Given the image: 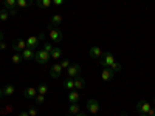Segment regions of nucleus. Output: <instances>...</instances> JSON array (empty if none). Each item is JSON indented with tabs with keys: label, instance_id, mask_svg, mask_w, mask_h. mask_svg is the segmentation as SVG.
<instances>
[{
	"label": "nucleus",
	"instance_id": "13",
	"mask_svg": "<svg viewBox=\"0 0 155 116\" xmlns=\"http://www.w3.org/2000/svg\"><path fill=\"white\" fill-rule=\"evenodd\" d=\"M23 96L27 98V99H33V98H36V96H37V88H34V87L25 88V90H23Z\"/></svg>",
	"mask_w": 155,
	"mask_h": 116
},
{
	"label": "nucleus",
	"instance_id": "4",
	"mask_svg": "<svg viewBox=\"0 0 155 116\" xmlns=\"http://www.w3.org/2000/svg\"><path fill=\"white\" fill-rule=\"evenodd\" d=\"M48 30H50L48 36H50L51 40H53L54 44H61V42H62V39H64L62 31H61V30H58V28H48Z\"/></svg>",
	"mask_w": 155,
	"mask_h": 116
},
{
	"label": "nucleus",
	"instance_id": "25",
	"mask_svg": "<svg viewBox=\"0 0 155 116\" xmlns=\"http://www.w3.org/2000/svg\"><path fill=\"white\" fill-rule=\"evenodd\" d=\"M8 19H9V11L5 9V8H2V9H0V20H2V22H6Z\"/></svg>",
	"mask_w": 155,
	"mask_h": 116
},
{
	"label": "nucleus",
	"instance_id": "26",
	"mask_svg": "<svg viewBox=\"0 0 155 116\" xmlns=\"http://www.w3.org/2000/svg\"><path fill=\"white\" fill-rule=\"evenodd\" d=\"M37 93H39V95H44V96H45V95L48 93V87H47L45 84H41V85L37 87Z\"/></svg>",
	"mask_w": 155,
	"mask_h": 116
},
{
	"label": "nucleus",
	"instance_id": "20",
	"mask_svg": "<svg viewBox=\"0 0 155 116\" xmlns=\"http://www.w3.org/2000/svg\"><path fill=\"white\" fill-rule=\"evenodd\" d=\"M37 6L39 8H44V9H47V8H50L51 5H53V0H37Z\"/></svg>",
	"mask_w": 155,
	"mask_h": 116
},
{
	"label": "nucleus",
	"instance_id": "38",
	"mask_svg": "<svg viewBox=\"0 0 155 116\" xmlns=\"http://www.w3.org/2000/svg\"><path fill=\"white\" fill-rule=\"evenodd\" d=\"M76 116H87V114H85V113H78Z\"/></svg>",
	"mask_w": 155,
	"mask_h": 116
},
{
	"label": "nucleus",
	"instance_id": "31",
	"mask_svg": "<svg viewBox=\"0 0 155 116\" xmlns=\"http://www.w3.org/2000/svg\"><path fill=\"white\" fill-rule=\"evenodd\" d=\"M28 114H30V116H37V110H36L34 107H30V108H28Z\"/></svg>",
	"mask_w": 155,
	"mask_h": 116
},
{
	"label": "nucleus",
	"instance_id": "7",
	"mask_svg": "<svg viewBox=\"0 0 155 116\" xmlns=\"http://www.w3.org/2000/svg\"><path fill=\"white\" fill-rule=\"evenodd\" d=\"M67 74H68V77L74 79V77H78L81 74V67L78 65V63H71V65L67 68Z\"/></svg>",
	"mask_w": 155,
	"mask_h": 116
},
{
	"label": "nucleus",
	"instance_id": "1",
	"mask_svg": "<svg viewBox=\"0 0 155 116\" xmlns=\"http://www.w3.org/2000/svg\"><path fill=\"white\" fill-rule=\"evenodd\" d=\"M45 39V34L41 33L39 36H30L27 39V48H31V50H36L39 47V44H41V40H44Z\"/></svg>",
	"mask_w": 155,
	"mask_h": 116
},
{
	"label": "nucleus",
	"instance_id": "23",
	"mask_svg": "<svg viewBox=\"0 0 155 116\" xmlns=\"http://www.w3.org/2000/svg\"><path fill=\"white\" fill-rule=\"evenodd\" d=\"M64 88L65 90H74V81L71 79V77H68V79H65V82H64Z\"/></svg>",
	"mask_w": 155,
	"mask_h": 116
},
{
	"label": "nucleus",
	"instance_id": "18",
	"mask_svg": "<svg viewBox=\"0 0 155 116\" xmlns=\"http://www.w3.org/2000/svg\"><path fill=\"white\" fill-rule=\"evenodd\" d=\"M68 111H70V114H73V116H76L78 113H81V107H79V104H78V102H71Z\"/></svg>",
	"mask_w": 155,
	"mask_h": 116
},
{
	"label": "nucleus",
	"instance_id": "14",
	"mask_svg": "<svg viewBox=\"0 0 155 116\" xmlns=\"http://www.w3.org/2000/svg\"><path fill=\"white\" fill-rule=\"evenodd\" d=\"M34 50H31V48H25L23 51H22V57H23V60H33L34 59Z\"/></svg>",
	"mask_w": 155,
	"mask_h": 116
},
{
	"label": "nucleus",
	"instance_id": "42",
	"mask_svg": "<svg viewBox=\"0 0 155 116\" xmlns=\"http://www.w3.org/2000/svg\"><path fill=\"white\" fill-rule=\"evenodd\" d=\"M153 2H155V0H153Z\"/></svg>",
	"mask_w": 155,
	"mask_h": 116
},
{
	"label": "nucleus",
	"instance_id": "8",
	"mask_svg": "<svg viewBox=\"0 0 155 116\" xmlns=\"http://www.w3.org/2000/svg\"><path fill=\"white\" fill-rule=\"evenodd\" d=\"M87 110H88V113L96 114L99 111V102L96 99H88L87 101Z\"/></svg>",
	"mask_w": 155,
	"mask_h": 116
},
{
	"label": "nucleus",
	"instance_id": "16",
	"mask_svg": "<svg viewBox=\"0 0 155 116\" xmlns=\"http://www.w3.org/2000/svg\"><path fill=\"white\" fill-rule=\"evenodd\" d=\"M2 90H3V96H12V95L16 93V87L12 85V84H6Z\"/></svg>",
	"mask_w": 155,
	"mask_h": 116
},
{
	"label": "nucleus",
	"instance_id": "24",
	"mask_svg": "<svg viewBox=\"0 0 155 116\" xmlns=\"http://www.w3.org/2000/svg\"><path fill=\"white\" fill-rule=\"evenodd\" d=\"M33 5V0H17V8H28Z\"/></svg>",
	"mask_w": 155,
	"mask_h": 116
},
{
	"label": "nucleus",
	"instance_id": "33",
	"mask_svg": "<svg viewBox=\"0 0 155 116\" xmlns=\"http://www.w3.org/2000/svg\"><path fill=\"white\" fill-rule=\"evenodd\" d=\"M6 50V44H5V40H2L0 42V51H5Z\"/></svg>",
	"mask_w": 155,
	"mask_h": 116
},
{
	"label": "nucleus",
	"instance_id": "15",
	"mask_svg": "<svg viewBox=\"0 0 155 116\" xmlns=\"http://www.w3.org/2000/svg\"><path fill=\"white\" fill-rule=\"evenodd\" d=\"M3 8L8 11L17 9V0H3Z\"/></svg>",
	"mask_w": 155,
	"mask_h": 116
},
{
	"label": "nucleus",
	"instance_id": "37",
	"mask_svg": "<svg viewBox=\"0 0 155 116\" xmlns=\"http://www.w3.org/2000/svg\"><path fill=\"white\" fill-rule=\"evenodd\" d=\"M2 98H3V90L0 88V99H2Z\"/></svg>",
	"mask_w": 155,
	"mask_h": 116
},
{
	"label": "nucleus",
	"instance_id": "43",
	"mask_svg": "<svg viewBox=\"0 0 155 116\" xmlns=\"http://www.w3.org/2000/svg\"><path fill=\"white\" fill-rule=\"evenodd\" d=\"M124 116H126V114H124Z\"/></svg>",
	"mask_w": 155,
	"mask_h": 116
},
{
	"label": "nucleus",
	"instance_id": "9",
	"mask_svg": "<svg viewBox=\"0 0 155 116\" xmlns=\"http://www.w3.org/2000/svg\"><path fill=\"white\" fill-rule=\"evenodd\" d=\"M113 71H112V68L110 67H106V68H102V71H101V79L104 81V82H110L112 79H113Z\"/></svg>",
	"mask_w": 155,
	"mask_h": 116
},
{
	"label": "nucleus",
	"instance_id": "39",
	"mask_svg": "<svg viewBox=\"0 0 155 116\" xmlns=\"http://www.w3.org/2000/svg\"><path fill=\"white\" fill-rule=\"evenodd\" d=\"M140 116H147V114H140Z\"/></svg>",
	"mask_w": 155,
	"mask_h": 116
},
{
	"label": "nucleus",
	"instance_id": "6",
	"mask_svg": "<svg viewBox=\"0 0 155 116\" xmlns=\"http://www.w3.org/2000/svg\"><path fill=\"white\" fill-rule=\"evenodd\" d=\"M25 48H27V40H25V39L19 37L12 42V50H14V53H22Z\"/></svg>",
	"mask_w": 155,
	"mask_h": 116
},
{
	"label": "nucleus",
	"instance_id": "17",
	"mask_svg": "<svg viewBox=\"0 0 155 116\" xmlns=\"http://www.w3.org/2000/svg\"><path fill=\"white\" fill-rule=\"evenodd\" d=\"M74 90H78V92H79V90H82L84 88V85H85V81L82 79L81 76H78V77H74Z\"/></svg>",
	"mask_w": 155,
	"mask_h": 116
},
{
	"label": "nucleus",
	"instance_id": "29",
	"mask_svg": "<svg viewBox=\"0 0 155 116\" xmlns=\"http://www.w3.org/2000/svg\"><path fill=\"white\" fill-rule=\"evenodd\" d=\"M44 50L47 51V53H50V54H51V51L54 50V47H53V44H50V42H47V44H44Z\"/></svg>",
	"mask_w": 155,
	"mask_h": 116
},
{
	"label": "nucleus",
	"instance_id": "11",
	"mask_svg": "<svg viewBox=\"0 0 155 116\" xmlns=\"http://www.w3.org/2000/svg\"><path fill=\"white\" fill-rule=\"evenodd\" d=\"M61 23H62V16L61 14H54L53 17H51L50 23H48V28H58Z\"/></svg>",
	"mask_w": 155,
	"mask_h": 116
},
{
	"label": "nucleus",
	"instance_id": "30",
	"mask_svg": "<svg viewBox=\"0 0 155 116\" xmlns=\"http://www.w3.org/2000/svg\"><path fill=\"white\" fill-rule=\"evenodd\" d=\"M34 99H36V102H37L39 105H41V104H44V102H45V96H44V95H39V93H37V96H36Z\"/></svg>",
	"mask_w": 155,
	"mask_h": 116
},
{
	"label": "nucleus",
	"instance_id": "36",
	"mask_svg": "<svg viewBox=\"0 0 155 116\" xmlns=\"http://www.w3.org/2000/svg\"><path fill=\"white\" fill-rule=\"evenodd\" d=\"M3 40V31H0V42Z\"/></svg>",
	"mask_w": 155,
	"mask_h": 116
},
{
	"label": "nucleus",
	"instance_id": "5",
	"mask_svg": "<svg viewBox=\"0 0 155 116\" xmlns=\"http://www.w3.org/2000/svg\"><path fill=\"white\" fill-rule=\"evenodd\" d=\"M150 108H152V105L149 104L146 99H141V101L137 102V110H138L140 114H147V111H149Z\"/></svg>",
	"mask_w": 155,
	"mask_h": 116
},
{
	"label": "nucleus",
	"instance_id": "41",
	"mask_svg": "<svg viewBox=\"0 0 155 116\" xmlns=\"http://www.w3.org/2000/svg\"><path fill=\"white\" fill-rule=\"evenodd\" d=\"M67 116H73V114H67Z\"/></svg>",
	"mask_w": 155,
	"mask_h": 116
},
{
	"label": "nucleus",
	"instance_id": "28",
	"mask_svg": "<svg viewBox=\"0 0 155 116\" xmlns=\"http://www.w3.org/2000/svg\"><path fill=\"white\" fill-rule=\"evenodd\" d=\"M59 63H61V67H62V70H67V68H68V67L71 65V63H70V60H68V59H62V60H61Z\"/></svg>",
	"mask_w": 155,
	"mask_h": 116
},
{
	"label": "nucleus",
	"instance_id": "35",
	"mask_svg": "<svg viewBox=\"0 0 155 116\" xmlns=\"http://www.w3.org/2000/svg\"><path fill=\"white\" fill-rule=\"evenodd\" d=\"M19 116H30V114H28V111H20Z\"/></svg>",
	"mask_w": 155,
	"mask_h": 116
},
{
	"label": "nucleus",
	"instance_id": "10",
	"mask_svg": "<svg viewBox=\"0 0 155 116\" xmlns=\"http://www.w3.org/2000/svg\"><path fill=\"white\" fill-rule=\"evenodd\" d=\"M61 73H62L61 63H53V67H51V70H50V76L53 77V79H58V77L61 76Z\"/></svg>",
	"mask_w": 155,
	"mask_h": 116
},
{
	"label": "nucleus",
	"instance_id": "19",
	"mask_svg": "<svg viewBox=\"0 0 155 116\" xmlns=\"http://www.w3.org/2000/svg\"><path fill=\"white\" fill-rule=\"evenodd\" d=\"M51 59H53V60H59L61 57H62V50L61 48H58V47H54V50L53 51H51Z\"/></svg>",
	"mask_w": 155,
	"mask_h": 116
},
{
	"label": "nucleus",
	"instance_id": "12",
	"mask_svg": "<svg viewBox=\"0 0 155 116\" xmlns=\"http://www.w3.org/2000/svg\"><path fill=\"white\" fill-rule=\"evenodd\" d=\"M88 54H90V57H92V59H99L102 56V50L99 47H90Z\"/></svg>",
	"mask_w": 155,
	"mask_h": 116
},
{
	"label": "nucleus",
	"instance_id": "22",
	"mask_svg": "<svg viewBox=\"0 0 155 116\" xmlns=\"http://www.w3.org/2000/svg\"><path fill=\"white\" fill-rule=\"evenodd\" d=\"M23 60V57H22V53H14L11 56V62L14 63V65H19V63Z\"/></svg>",
	"mask_w": 155,
	"mask_h": 116
},
{
	"label": "nucleus",
	"instance_id": "27",
	"mask_svg": "<svg viewBox=\"0 0 155 116\" xmlns=\"http://www.w3.org/2000/svg\"><path fill=\"white\" fill-rule=\"evenodd\" d=\"M110 68H112V71H113V73H118V71H121V65H120V63L116 62V60H115V62L112 63V65H110Z\"/></svg>",
	"mask_w": 155,
	"mask_h": 116
},
{
	"label": "nucleus",
	"instance_id": "40",
	"mask_svg": "<svg viewBox=\"0 0 155 116\" xmlns=\"http://www.w3.org/2000/svg\"><path fill=\"white\" fill-rule=\"evenodd\" d=\"M153 105H155V98H153Z\"/></svg>",
	"mask_w": 155,
	"mask_h": 116
},
{
	"label": "nucleus",
	"instance_id": "32",
	"mask_svg": "<svg viewBox=\"0 0 155 116\" xmlns=\"http://www.w3.org/2000/svg\"><path fill=\"white\" fill-rule=\"evenodd\" d=\"M64 2H65V0H53V5L54 6H62Z\"/></svg>",
	"mask_w": 155,
	"mask_h": 116
},
{
	"label": "nucleus",
	"instance_id": "2",
	"mask_svg": "<svg viewBox=\"0 0 155 116\" xmlns=\"http://www.w3.org/2000/svg\"><path fill=\"white\" fill-rule=\"evenodd\" d=\"M51 59V56H50V53H47V51L42 48V50H39V51H36V54H34V60L37 62V63H47L48 60Z\"/></svg>",
	"mask_w": 155,
	"mask_h": 116
},
{
	"label": "nucleus",
	"instance_id": "3",
	"mask_svg": "<svg viewBox=\"0 0 155 116\" xmlns=\"http://www.w3.org/2000/svg\"><path fill=\"white\" fill-rule=\"evenodd\" d=\"M113 62H115V57H113V54L110 53V51H107V53H102V56L99 57V63L102 65V68L110 67Z\"/></svg>",
	"mask_w": 155,
	"mask_h": 116
},
{
	"label": "nucleus",
	"instance_id": "21",
	"mask_svg": "<svg viewBox=\"0 0 155 116\" xmlns=\"http://www.w3.org/2000/svg\"><path fill=\"white\" fill-rule=\"evenodd\" d=\"M79 93H78V90H71V92L68 93V101L70 102H78V101H79Z\"/></svg>",
	"mask_w": 155,
	"mask_h": 116
},
{
	"label": "nucleus",
	"instance_id": "34",
	"mask_svg": "<svg viewBox=\"0 0 155 116\" xmlns=\"http://www.w3.org/2000/svg\"><path fill=\"white\" fill-rule=\"evenodd\" d=\"M147 116H155V108H150V110L147 111Z\"/></svg>",
	"mask_w": 155,
	"mask_h": 116
}]
</instances>
